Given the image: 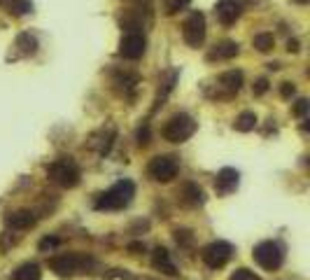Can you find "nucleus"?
<instances>
[{
  "mask_svg": "<svg viewBox=\"0 0 310 280\" xmlns=\"http://www.w3.org/2000/svg\"><path fill=\"white\" fill-rule=\"evenodd\" d=\"M135 196V185L131 180H119L110 187L108 191H103L101 196L96 198V210H122L126 208Z\"/></svg>",
  "mask_w": 310,
  "mask_h": 280,
  "instance_id": "f257e3e1",
  "label": "nucleus"
},
{
  "mask_svg": "<svg viewBox=\"0 0 310 280\" xmlns=\"http://www.w3.org/2000/svg\"><path fill=\"white\" fill-rule=\"evenodd\" d=\"M47 178L54 182V185L63 187V189H73V187L80 185L82 180V173H80V166L75 164L73 159H56L54 164L47 166Z\"/></svg>",
  "mask_w": 310,
  "mask_h": 280,
  "instance_id": "f03ea898",
  "label": "nucleus"
},
{
  "mask_svg": "<svg viewBox=\"0 0 310 280\" xmlns=\"http://www.w3.org/2000/svg\"><path fill=\"white\" fill-rule=\"evenodd\" d=\"M196 133V122L194 117H189L187 112H177L166 122L163 126V138L168 143H184Z\"/></svg>",
  "mask_w": 310,
  "mask_h": 280,
  "instance_id": "7ed1b4c3",
  "label": "nucleus"
},
{
  "mask_svg": "<svg viewBox=\"0 0 310 280\" xmlns=\"http://www.w3.org/2000/svg\"><path fill=\"white\" fill-rule=\"evenodd\" d=\"M252 257H254L256 264L261 268H266V271H277L284 261L282 247H280V243H275V240H263V243H259V245L254 247Z\"/></svg>",
  "mask_w": 310,
  "mask_h": 280,
  "instance_id": "20e7f679",
  "label": "nucleus"
},
{
  "mask_svg": "<svg viewBox=\"0 0 310 280\" xmlns=\"http://www.w3.org/2000/svg\"><path fill=\"white\" fill-rule=\"evenodd\" d=\"M147 173H149V178L156 180V182H170V180L177 178V173H180V164H177L175 157H170V154H161V157H154L152 161H149Z\"/></svg>",
  "mask_w": 310,
  "mask_h": 280,
  "instance_id": "39448f33",
  "label": "nucleus"
},
{
  "mask_svg": "<svg viewBox=\"0 0 310 280\" xmlns=\"http://www.w3.org/2000/svg\"><path fill=\"white\" fill-rule=\"evenodd\" d=\"M233 257V247L226 240H212L210 245L203 247L201 259L205 261V266L210 268H222L229 264V259Z\"/></svg>",
  "mask_w": 310,
  "mask_h": 280,
  "instance_id": "423d86ee",
  "label": "nucleus"
},
{
  "mask_svg": "<svg viewBox=\"0 0 310 280\" xmlns=\"http://www.w3.org/2000/svg\"><path fill=\"white\" fill-rule=\"evenodd\" d=\"M182 38L189 47H201L205 40V17L203 12H191L182 24Z\"/></svg>",
  "mask_w": 310,
  "mask_h": 280,
  "instance_id": "0eeeda50",
  "label": "nucleus"
},
{
  "mask_svg": "<svg viewBox=\"0 0 310 280\" xmlns=\"http://www.w3.org/2000/svg\"><path fill=\"white\" fill-rule=\"evenodd\" d=\"M84 266V257L75 252H68V254H56L49 259V268L54 271L59 278H73L77 271H82Z\"/></svg>",
  "mask_w": 310,
  "mask_h": 280,
  "instance_id": "6e6552de",
  "label": "nucleus"
},
{
  "mask_svg": "<svg viewBox=\"0 0 310 280\" xmlns=\"http://www.w3.org/2000/svg\"><path fill=\"white\" fill-rule=\"evenodd\" d=\"M145 35L140 31H126L119 40V54L128 61H138L142 54H145Z\"/></svg>",
  "mask_w": 310,
  "mask_h": 280,
  "instance_id": "1a4fd4ad",
  "label": "nucleus"
},
{
  "mask_svg": "<svg viewBox=\"0 0 310 280\" xmlns=\"http://www.w3.org/2000/svg\"><path fill=\"white\" fill-rule=\"evenodd\" d=\"M243 14V3L240 0H219L215 5V17L222 26H231L236 24Z\"/></svg>",
  "mask_w": 310,
  "mask_h": 280,
  "instance_id": "9d476101",
  "label": "nucleus"
},
{
  "mask_svg": "<svg viewBox=\"0 0 310 280\" xmlns=\"http://www.w3.org/2000/svg\"><path fill=\"white\" fill-rule=\"evenodd\" d=\"M238 182H240V175H238L236 168H222L215 178V189H217V194L226 196V194L238 189Z\"/></svg>",
  "mask_w": 310,
  "mask_h": 280,
  "instance_id": "9b49d317",
  "label": "nucleus"
},
{
  "mask_svg": "<svg viewBox=\"0 0 310 280\" xmlns=\"http://www.w3.org/2000/svg\"><path fill=\"white\" fill-rule=\"evenodd\" d=\"M152 266L156 271H161V273L170 275V278H177V268L173 264V259H170V252L166 247H156L154 252H152Z\"/></svg>",
  "mask_w": 310,
  "mask_h": 280,
  "instance_id": "f8f14e48",
  "label": "nucleus"
},
{
  "mask_svg": "<svg viewBox=\"0 0 310 280\" xmlns=\"http://www.w3.org/2000/svg\"><path fill=\"white\" fill-rule=\"evenodd\" d=\"M217 87L224 91V96L238 94V91H240V87H243V73H240V70H226L224 75H219Z\"/></svg>",
  "mask_w": 310,
  "mask_h": 280,
  "instance_id": "ddd939ff",
  "label": "nucleus"
},
{
  "mask_svg": "<svg viewBox=\"0 0 310 280\" xmlns=\"http://www.w3.org/2000/svg\"><path fill=\"white\" fill-rule=\"evenodd\" d=\"M5 224L14 231H26L31 226H35V215L31 210H17V212H10L5 217Z\"/></svg>",
  "mask_w": 310,
  "mask_h": 280,
  "instance_id": "4468645a",
  "label": "nucleus"
},
{
  "mask_svg": "<svg viewBox=\"0 0 310 280\" xmlns=\"http://www.w3.org/2000/svg\"><path fill=\"white\" fill-rule=\"evenodd\" d=\"M238 52H240V49H238V42L224 40L208 52V61H229V59L238 56Z\"/></svg>",
  "mask_w": 310,
  "mask_h": 280,
  "instance_id": "2eb2a0df",
  "label": "nucleus"
},
{
  "mask_svg": "<svg viewBox=\"0 0 310 280\" xmlns=\"http://www.w3.org/2000/svg\"><path fill=\"white\" fill-rule=\"evenodd\" d=\"M180 198H182V203H187V205H201L203 201H205V194H203V189L198 185L187 182V185L182 187V191H180Z\"/></svg>",
  "mask_w": 310,
  "mask_h": 280,
  "instance_id": "dca6fc26",
  "label": "nucleus"
},
{
  "mask_svg": "<svg viewBox=\"0 0 310 280\" xmlns=\"http://www.w3.org/2000/svg\"><path fill=\"white\" fill-rule=\"evenodd\" d=\"M40 278H42V271H40V266H38L35 261L21 264V266L12 273V280H40Z\"/></svg>",
  "mask_w": 310,
  "mask_h": 280,
  "instance_id": "f3484780",
  "label": "nucleus"
},
{
  "mask_svg": "<svg viewBox=\"0 0 310 280\" xmlns=\"http://www.w3.org/2000/svg\"><path fill=\"white\" fill-rule=\"evenodd\" d=\"M14 47L19 49L21 56H33L35 52H38V40H35L31 33H21V35H17Z\"/></svg>",
  "mask_w": 310,
  "mask_h": 280,
  "instance_id": "a211bd4d",
  "label": "nucleus"
},
{
  "mask_svg": "<svg viewBox=\"0 0 310 280\" xmlns=\"http://www.w3.org/2000/svg\"><path fill=\"white\" fill-rule=\"evenodd\" d=\"M175 80H177V73L175 70H170V73H166V80H161V89H159V96H156V103H154V110L159 108V105H163V101H166V96L173 91V87H175Z\"/></svg>",
  "mask_w": 310,
  "mask_h": 280,
  "instance_id": "6ab92c4d",
  "label": "nucleus"
},
{
  "mask_svg": "<svg viewBox=\"0 0 310 280\" xmlns=\"http://www.w3.org/2000/svg\"><path fill=\"white\" fill-rule=\"evenodd\" d=\"M256 126V115L254 112H240V115H238V119L236 122H233V129L236 131H240V133H247V131H252Z\"/></svg>",
  "mask_w": 310,
  "mask_h": 280,
  "instance_id": "aec40b11",
  "label": "nucleus"
},
{
  "mask_svg": "<svg viewBox=\"0 0 310 280\" xmlns=\"http://www.w3.org/2000/svg\"><path fill=\"white\" fill-rule=\"evenodd\" d=\"M33 10V3L31 0H10L7 3V12L12 14V17H24Z\"/></svg>",
  "mask_w": 310,
  "mask_h": 280,
  "instance_id": "412c9836",
  "label": "nucleus"
},
{
  "mask_svg": "<svg viewBox=\"0 0 310 280\" xmlns=\"http://www.w3.org/2000/svg\"><path fill=\"white\" fill-rule=\"evenodd\" d=\"M254 47L261 52V54H266V52H270V49L275 47V38L270 33H259L254 35Z\"/></svg>",
  "mask_w": 310,
  "mask_h": 280,
  "instance_id": "4be33fe9",
  "label": "nucleus"
},
{
  "mask_svg": "<svg viewBox=\"0 0 310 280\" xmlns=\"http://www.w3.org/2000/svg\"><path fill=\"white\" fill-rule=\"evenodd\" d=\"M191 0H163V7H166V14H177L180 10L189 5Z\"/></svg>",
  "mask_w": 310,
  "mask_h": 280,
  "instance_id": "5701e85b",
  "label": "nucleus"
},
{
  "mask_svg": "<svg viewBox=\"0 0 310 280\" xmlns=\"http://www.w3.org/2000/svg\"><path fill=\"white\" fill-rule=\"evenodd\" d=\"M229 280H261V278H259L254 271H249V268H238V271L231 275Z\"/></svg>",
  "mask_w": 310,
  "mask_h": 280,
  "instance_id": "b1692460",
  "label": "nucleus"
},
{
  "mask_svg": "<svg viewBox=\"0 0 310 280\" xmlns=\"http://www.w3.org/2000/svg\"><path fill=\"white\" fill-rule=\"evenodd\" d=\"M310 110V101L308 98H298L296 103H294V108H291V112L296 117H305V112Z\"/></svg>",
  "mask_w": 310,
  "mask_h": 280,
  "instance_id": "393cba45",
  "label": "nucleus"
},
{
  "mask_svg": "<svg viewBox=\"0 0 310 280\" xmlns=\"http://www.w3.org/2000/svg\"><path fill=\"white\" fill-rule=\"evenodd\" d=\"M149 138H152V133H149V126L145 124L142 129H138V145H140V147L149 145Z\"/></svg>",
  "mask_w": 310,
  "mask_h": 280,
  "instance_id": "a878e982",
  "label": "nucleus"
},
{
  "mask_svg": "<svg viewBox=\"0 0 310 280\" xmlns=\"http://www.w3.org/2000/svg\"><path fill=\"white\" fill-rule=\"evenodd\" d=\"M175 240L182 243V245H189L191 243V231L189 229H175Z\"/></svg>",
  "mask_w": 310,
  "mask_h": 280,
  "instance_id": "bb28decb",
  "label": "nucleus"
},
{
  "mask_svg": "<svg viewBox=\"0 0 310 280\" xmlns=\"http://www.w3.org/2000/svg\"><path fill=\"white\" fill-rule=\"evenodd\" d=\"M266 91H268V80H266V77L256 80L254 82V96H263Z\"/></svg>",
  "mask_w": 310,
  "mask_h": 280,
  "instance_id": "cd10ccee",
  "label": "nucleus"
},
{
  "mask_svg": "<svg viewBox=\"0 0 310 280\" xmlns=\"http://www.w3.org/2000/svg\"><path fill=\"white\" fill-rule=\"evenodd\" d=\"M280 94H282V98H291V96L296 94V87L291 82H282V87H280Z\"/></svg>",
  "mask_w": 310,
  "mask_h": 280,
  "instance_id": "c85d7f7f",
  "label": "nucleus"
},
{
  "mask_svg": "<svg viewBox=\"0 0 310 280\" xmlns=\"http://www.w3.org/2000/svg\"><path fill=\"white\" fill-rule=\"evenodd\" d=\"M59 245V238H42L40 240V250L42 252H47V250H52V247Z\"/></svg>",
  "mask_w": 310,
  "mask_h": 280,
  "instance_id": "c756f323",
  "label": "nucleus"
},
{
  "mask_svg": "<svg viewBox=\"0 0 310 280\" xmlns=\"http://www.w3.org/2000/svg\"><path fill=\"white\" fill-rule=\"evenodd\" d=\"M131 3H133L138 10H142V7H145V10H149V7H152V0H131Z\"/></svg>",
  "mask_w": 310,
  "mask_h": 280,
  "instance_id": "7c9ffc66",
  "label": "nucleus"
},
{
  "mask_svg": "<svg viewBox=\"0 0 310 280\" xmlns=\"http://www.w3.org/2000/svg\"><path fill=\"white\" fill-rule=\"evenodd\" d=\"M128 250H131L133 254H138V252H142V250H145V245H142V243H131V245H128Z\"/></svg>",
  "mask_w": 310,
  "mask_h": 280,
  "instance_id": "2f4dec72",
  "label": "nucleus"
},
{
  "mask_svg": "<svg viewBox=\"0 0 310 280\" xmlns=\"http://www.w3.org/2000/svg\"><path fill=\"white\" fill-rule=\"evenodd\" d=\"M287 49L289 52H298V40H289L287 42Z\"/></svg>",
  "mask_w": 310,
  "mask_h": 280,
  "instance_id": "473e14b6",
  "label": "nucleus"
},
{
  "mask_svg": "<svg viewBox=\"0 0 310 280\" xmlns=\"http://www.w3.org/2000/svg\"><path fill=\"white\" fill-rule=\"evenodd\" d=\"M296 3H301V5H305V3H308V0H296Z\"/></svg>",
  "mask_w": 310,
  "mask_h": 280,
  "instance_id": "72a5a7b5",
  "label": "nucleus"
},
{
  "mask_svg": "<svg viewBox=\"0 0 310 280\" xmlns=\"http://www.w3.org/2000/svg\"><path fill=\"white\" fill-rule=\"evenodd\" d=\"M0 3H3V0H0Z\"/></svg>",
  "mask_w": 310,
  "mask_h": 280,
  "instance_id": "f704fd0d",
  "label": "nucleus"
}]
</instances>
